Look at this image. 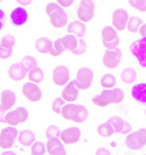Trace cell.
<instances>
[{
	"label": "cell",
	"instance_id": "obj_17",
	"mask_svg": "<svg viewBox=\"0 0 146 155\" xmlns=\"http://www.w3.org/2000/svg\"><path fill=\"white\" fill-rule=\"evenodd\" d=\"M9 19H11V22H12L13 26H16V27L22 26L28 20V12H27L26 8L21 7V6L15 7L11 12Z\"/></svg>",
	"mask_w": 146,
	"mask_h": 155
},
{
	"label": "cell",
	"instance_id": "obj_19",
	"mask_svg": "<svg viewBox=\"0 0 146 155\" xmlns=\"http://www.w3.org/2000/svg\"><path fill=\"white\" fill-rule=\"evenodd\" d=\"M46 149L49 155H67L66 148L61 142L60 138L48 140L46 145Z\"/></svg>",
	"mask_w": 146,
	"mask_h": 155
},
{
	"label": "cell",
	"instance_id": "obj_46",
	"mask_svg": "<svg viewBox=\"0 0 146 155\" xmlns=\"http://www.w3.org/2000/svg\"><path fill=\"white\" fill-rule=\"evenodd\" d=\"M1 155H16V154L14 152H12V150H5Z\"/></svg>",
	"mask_w": 146,
	"mask_h": 155
},
{
	"label": "cell",
	"instance_id": "obj_38",
	"mask_svg": "<svg viewBox=\"0 0 146 155\" xmlns=\"http://www.w3.org/2000/svg\"><path fill=\"white\" fill-rule=\"evenodd\" d=\"M129 4L139 12H146V0H130Z\"/></svg>",
	"mask_w": 146,
	"mask_h": 155
},
{
	"label": "cell",
	"instance_id": "obj_24",
	"mask_svg": "<svg viewBox=\"0 0 146 155\" xmlns=\"http://www.w3.org/2000/svg\"><path fill=\"white\" fill-rule=\"evenodd\" d=\"M0 99H1V104L0 105H2L4 107H6L7 110H11L15 105L16 94L12 90H4L1 92Z\"/></svg>",
	"mask_w": 146,
	"mask_h": 155
},
{
	"label": "cell",
	"instance_id": "obj_40",
	"mask_svg": "<svg viewBox=\"0 0 146 155\" xmlns=\"http://www.w3.org/2000/svg\"><path fill=\"white\" fill-rule=\"evenodd\" d=\"M12 56V50L11 49H6V48H2L0 46V58L1 60H7Z\"/></svg>",
	"mask_w": 146,
	"mask_h": 155
},
{
	"label": "cell",
	"instance_id": "obj_14",
	"mask_svg": "<svg viewBox=\"0 0 146 155\" xmlns=\"http://www.w3.org/2000/svg\"><path fill=\"white\" fill-rule=\"evenodd\" d=\"M108 123L114 128L115 133H119V134H130L131 131H132V126H131L130 123L125 121L123 120L121 117H117V116H112L110 117L108 119Z\"/></svg>",
	"mask_w": 146,
	"mask_h": 155
},
{
	"label": "cell",
	"instance_id": "obj_22",
	"mask_svg": "<svg viewBox=\"0 0 146 155\" xmlns=\"http://www.w3.org/2000/svg\"><path fill=\"white\" fill-rule=\"evenodd\" d=\"M67 31L69 33V35H73L75 38H80L82 39L85 35V31H87V27H85L84 23L80 22L78 20H74L68 25L67 27Z\"/></svg>",
	"mask_w": 146,
	"mask_h": 155
},
{
	"label": "cell",
	"instance_id": "obj_11",
	"mask_svg": "<svg viewBox=\"0 0 146 155\" xmlns=\"http://www.w3.org/2000/svg\"><path fill=\"white\" fill-rule=\"evenodd\" d=\"M70 71L66 65H59L53 70V83L56 86H66L69 83Z\"/></svg>",
	"mask_w": 146,
	"mask_h": 155
},
{
	"label": "cell",
	"instance_id": "obj_20",
	"mask_svg": "<svg viewBox=\"0 0 146 155\" xmlns=\"http://www.w3.org/2000/svg\"><path fill=\"white\" fill-rule=\"evenodd\" d=\"M78 92H80V90H78L76 86L74 85V83L70 81L69 83L64 86V89L62 90L61 98L64 101H68L69 104H73V101H75L77 99Z\"/></svg>",
	"mask_w": 146,
	"mask_h": 155
},
{
	"label": "cell",
	"instance_id": "obj_39",
	"mask_svg": "<svg viewBox=\"0 0 146 155\" xmlns=\"http://www.w3.org/2000/svg\"><path fill=\"white\" fill-rule=\"evenodd\" d=\"M61 6L57 4V2H49L46 6V14L48 16H50L52 14H54L57 9H60Z\"/></svg>",
	"mask_w": 146,
	"mask_h": 155
},
{
	"label": "cell",
	"instance_id": "obj_43",
	"mask_svg": "<svg viewBox=\"0 0 146 155\" xmlns=\"http://www.w3.org/2000/svg\"><path fill=\"white\" fill-rule=\"evenodd\" d=\"M62 8L63 7H69L70 5L73 4V0H68V1H64V0H59V1H56Z\"/></svg>",
	"mask_w": 146,
	"mask_h": 155
},
{
	"label": "cell",
	"instance_id": "obj_7",
	"mask_svg": "<svg viewBox=\"0 0 146 155\" xmlns=\"http://www.w3.org/2000/svg\"><path fill=\"white\" fill-rule=\"evenodd\" d=\"M102 42L104 48H107L108 50L117 49L119 45V38L112 26H107L102 29Z\"/></svg>",
	"mask_w": 146,
	"mask_h": 155
},
{
	"label": "cell",
	"instance_id": "obj_8",
	"mask_svg": "<svg viewBox=\"0 0 146 155\" xmlns=\"http://www.w3.org/2000/svg\"><path fill=\"white\" fill-rule=\"evenodd\" d=\"M95 13V2L90 0H83L80 2V6L77 8V18L78 21L82 23H87L91 21Z\"/></svg>",
	"mask_w": 146,
	"mask_h": 155
},
{
	"label": "cell",
	"instance_id": "obj_1",
	"mask_svg": "<svg viewBox=\"0 0 146 155\" xmlns=\"http://www.w3.org/2000/svg\"><path fill=\"white\" fill-rule=\"evenodd\" d=\"M124 99V92L119 87H114L110 90H104L92 98V104L100 107H107L110 104H119Z\"/></svg>",
	"mask_w": 146,
	"mask_h": 155
},
{
	"label": "cell",
	"instance_id": "obj_3",
	"mask_svg": "<svg viewBox=\"0 0 146 155\" xmlns=\"http://www.w3.org/2000/svg\"><path fill=\"white\" fill-rule=\"evenodd\" d=\"M77 41L78 40L73 36V35H66L61 39L56 40L54 43H53V49L50 51V55L57 57L64 51V50H70L73 51L77 46Z\"/></svg>",
	"mask_w": 146,
	"mask_h": 155
},
{
	"label": "cell",
	"instance_id": "obj_35",
	"mask_svg": "<svg viewBox=\"0 0 146 155\" xmlns=\"http://www.w3.org/2000/svg\"><path fill=\"white\" fill-rule=\"evenodd\" d=\"M60 134H61V131H60V128H59L57 126H55V125H50V126H48V127H47L46 137L48 138V140L57 139V138H60Z\"/></svg>",
	"mask_w": 146,
	"mask_h": 155
},
{
	"label": "cell",
	"instance_id": "obj_16",
	"mask_svg": "<svg viewBox=\"0 0 146 155\" xmlns=\"http://www.w3.org/2000/svg\"><path fill=\"white\" fill-rule=\"evenodd\" d=\"M22 93H23V96H25L29 101H32V103H36V101H41V98H42L41 89H40L36 84H33L31 82L23 84Z\"/></svg>",
	"mask_w": 146,
	"mask_h": 155
},
{
	"label": "cell",
	"instance_id": "obj_49",
	"mask_svg": "<svg viewBox=\"0 0 146 155\" xmlns=\"http://www.w3.org/2000/svg\"><path fill=\"white\" fill-rule=\"evenodd\" d=\"M145 155H146V154H145Z\"/></svg>",
	"mask_w": 146,
	"mask_h": 155
},
{
	"label": "cell",
	"instance_id": "obj_44",
	"mask_svg": "<svg viewBox=\"0 0 146 155\" xmlns=\"http://www.w3.org/2000/svg\"><path fill=\"white\" fill-rule=\"evenodd\" d=\"M95 155H111V153L109 152V149H107V148H98L96 150V154Z\"/></svg>",
	"mask_w": 146,
	"mask_h": 155
},
{
	"label": "cell",
	"instance_id": "obj_29",
	"mask_svg": "<svg viewBox=\"0 0 146 155\" xmlns=\"http://www.w3.org/2000/svg\"><path fill=\"white\" fill-rule=\"evenodd\" d=\"M141 26H143V20L139 16H130L126 28L130 33H137L139 31Z\"/></svg>",
	"mask_w": 146,
	"mask_h": 155
},
{
	"label": "cell",
	"instance_id": "obj_30",
	"mask_svg": "<svg viewBox=\"0 0 146 155\" xmlns=\"http://www.w3.org/2000/svg\"><path fill=\"white\" fill-rule=\"evenodd\" d=\"M116 85V77L112 74H105L100 78V86L104 87L105 90H110L114 89Z\"/></svg>",
	"mask_w": 146,
	"mask_h": 155
},
{
	"label": "cell",
	"instance_id": "obj_34",
	"mask_svg": "<svg viewBox=\"0 0 146 155\" xmlns=\"http://www.w3.org/2000/svg\"><path fill=\"white\" fill-rule=\"evenodd\" d=\"M14 45H15V39H14L13 35L6 34V35L2 36L1 43H0V46L2 47V48H6V49H11L12 50V48L14 47Z\"/></svg>",
	"mask_w": 146,
	"mask_h": 155
},
{
	"label": "cell",
	"instance_id": "obj_42",
	"mask_svg": "<svg viewBox=\"0 0 146 155\" xmlns=\"http://www.w3.org/2000/svg\"><path fill=\"white\" fill-rule=\"evenodd\" d=\"M5 19H6V14H5V12L0 8V31L2 29V27H4V25H5Z\"/></svg>",
	"mask_w": 146,
	"mask_h": 155
},
{
	"label": "cell",
	"instance_id": "obj_32",
	"mask_svg": "<svg viewBox=\"0 0 146 155\" xmlns=\"http://www.w3.org/2000/svg\"><path fill=\"white\" fill-rule=\"evenodd\" d=\"M20 64L22 65V68L25 69V71H26L27 74H28L32 69H34V68L38 67V62H36V60H35L33 56H25L22 60H21Z\"/></svg>",
	"mask_w": 146,
	"mask_h": 155
},
{
	"label": "cell",
	"instance_id": "obj_18",
	"mask_svg": "<svg viewBox=\"0 0 146 155\" xmlns=\"http://www.w3.org/2000/svg\"><path fill=\"white\" fill-rule=\"evenodd\" d=\"M131 96L134 101L141 104V105H146V83L141 82V83H137L132 86L131 89Z\"/></svg>",
	"mask_w": 146,
	"mask_h": 155
},
{
	"label": "cell",
	"instance_id": "obj_15",
	"mask_svg": "<svg viewBox=\"0 0 146 155\" xmlns=\"http://www.w3.org/2000/svg\"><path fill=\"white\" fill-rule=\"evenodd\" d=\"M81 138V130L78 127H69L60 134V140L63 145H74Z\"/></svg>",
	"mask_w": 146,
	"mask_h": 155
},
{
	"label": "cell",
	"instance_id": "obj_47",
	"mask_svg": "<svg viewBox=\"0 0 146 155\" xmlns=\"http://www.w3.org/2000/svg\"><path fill=\"white\" fill-rule=\"evenodd\" d=\"M32 1H19V5H29Z\"/></svg>",
	"mask_w": 146,
	"mask_h": 155
},
{
	"label": "cell",
	"instance_id": "obj_2",
	"mask_svg": "<svg viewBox=\"0 0 146 155\" xmlns=\"http://www.w3.org/2000/svg\"><path fill=\"white\" fill-rule=\"evenodd\" d=\"M61 116L67 119L71 120L75 123H84L88 119V110L83 105H75V104H66L61 110Z\"/></svg>",
	"mask_w": 146,
	"mask_h": 155
},
{
	"label": "cell",
	"instance_id": "obj_27",
	"mask_svg": "<svg viewBox=\"0 0 146 155\" xmlns=\"http://www.w3.org/2000/svg\"><path fill=\"white\" fill-rule=\"evenodd\" d=\"M28 78H29V82L33 83V84H40L43 78H45V75H43V71L40 67H36L34 69H32L29 72H28Z\"/></svg>",
	"mask_w": 146,
	"mask_h": 155
},
{
	"label": "cell",
	"instance_id": "obj_45",
	"mask_svg": "<svg viewBox=\"0 0 146 155\" xmlns=\"http://www.w3.org/2000/svg\"><path fill=\"white\" fill-rule=\"evenodd\" d=\"M139 34H140V36H141V38H145L146 39V23H144V25L140 27V29H139Z\"/></svg>",
	"mask_w": 146,
	"mask_h": 155
},
{
	"label": "cell",
	"instance_id": "obj_31",
	"mask_svg": "<svg viewBox=\"0 0 146 155\" xmlns=\"http://www.w3.org/2000/svg\"><path fill=\"white\" fill-rule=\"evenodd\" d=\"M97 133H98V135L103 137V138H108V137H111L115 133V131H114L112 126L107 121V123H103L97 126Z\"/></svg>",
	"mask_w": 146,
	"mask_h": 155
},
{
	"label": "cell",
	"instance_id": "obj_48",
	"mask_svg": "<svg viewBox=\"0 0 146 155\" xmlns=\"http://www.w3.org/2000/svg\"><path fill=\"white\" fill-rule=\"evenodd\" d=\"M145 117H146V110H145Z\"/></svg>",
	"mask_w": 146,
	"mask_h": 155
},
{
	"label": "cell",
	"instance_id": "obj_25",
	"mask_svg": "<svg viewBox=\"0 0 146 155\" xmlns=\"http://www.w3.org/2000/svg\"><path fill=\"white\" fill-rule=\"evenodd\" d=\"M35 49L40 54H50L53 49V42L47 38H40L35 41Z\"/></svg>",
	"mask_w": 146,
	"mask_h": 155
},
{
	"label": "cell",
	"instance_id": "obj_10",
	"mask_svg": "<svg viewBox=\"0 0 146 155\" xmlns=\"http://www.w3.org/2000/svg\"><path fill=\"white\" fill-rule=\"evenodd\" d=\"M18 135H19L18 130L14 128V127L8 126L6 128H4L0 132V148H2V149H9V148L13 146L14 141L18 138Z\"/></svg>",
	"mask_w": 146,
	"mask_h": 155
},
{
	"label": "cell",
	"instance_id": "obj_12",
	"mask_svg": "<svg viewBox=\"0 0 146 155\" xmlns=\"http://www.w3.org/2000/svg\"><path fill=\"white\" fill-rule=\"evenodd\" d=\"M122 50H119L118 48L114 50H108L105 54L103 55V64L107 69H115L117 68L121 61H122Z\"/></svg>",
	"mask_w": 146,
	"mask_h": 155
},
{
	"label": "cell",
	"instance_id": "obj_36",
	"mask_svg": "<svg viewBox=\"0 0 146 155\" xmlns=\"http://www.w3.org/2000/svg\"><path fill=\"white\" fill-rule=\"evenodd\" d=\"M87 51V42L83 39H80L77 41V46L76 48L71 51V54L75 55V56H80V55H83Z\"/></svg>",
	"mask_w": 146,
	"mask_h": 155
},
{
	"label": "cell",
	"instance_id": "obj_13",
	"mask_svg": "<svg viewBox=\"0 0 146 155\" xmlns=\"http://www.w3.org/2000/svg\"><path fill=\"white\" fill-rule=\"evenodd\" d=\"M129 13L125 9H116L112 13V27L115 28V31H122L126 28L127 26V21H129Z\"/></svg>",
	"mask_w": 146,
	"mask_h": 155
},
{
	"label": "cell",
	"instance_id": "obj_21",
	"mask_svg": "<svg viewBox=\"0 0 146 155\" xmlns=\"http://www.w3.org/2000/svg\"><path fill=\"white\" fill-rule=\"evenodd\" d=\"M49 18H50V23L54 28H62L68 22V14L62 7L57 9L54 14H52Z\"/></svg>",
	"mask_w": 146,
	"mask_h": 155
},
{
	"label": "cell",
	"instance_id": "obj_26",
	"mask_svg": "<svg viewBox=\"0 0 146 155\" xmlns=\"http://www.w3.org/2000/svg\"><path fill=\"white\" fill-rule=\"evenodd\" d=\"M18 140H19L20 145H22L25 147H28V146H32L35 142V134L31 130H23L19 133Z\"/></svg>",
	"mask_w": 146,
	"mask_h": 155
},
{
	"label": "cell",
	"instance_id": "obj_23",
	"mask_svg": "<svg viewBox=\"0 0 146 155\" xmlns=\"http://www.w3.org/2000/svg\"><path fill=\"white\" fill-rule=\"evenodd\" d=\"M27 72L25 71V69L22 68V65L20 63H14L9 67L8 69V76L11 79L15 81V82H19V81H22L23 78L26 77Z\"/></svg>",
	"mask_w": 146,
	"mask_h": 155
},
{
	"label": "cell",
	"instance_id": "obj_9",
	"mask_svg": "<svg viewBox=\"0 0 146 155\" xmlns=\"http://www.w3.org/2000/svg\"><path fill=\"white\" fill-rule=\"evenodd\" d=\"M28 119V111L25 107H18V109L9 111L6 114V124H8L11 127H14L18 125L23 124Z\"/></svg>",
	"mask_w": 146,
	"mask_h": 155
},
{
	"label": "cell",
	"instance_id": "obj_37",
	"mask_svg": "<svg viewBox=\"0 0 146 155\" xmlns=\"http://www.w3.org/2000/svg\"><path fill=\"white\" fill-rule=\"evenodd\" d=\"M64 105H66V101H63L61 97L55 98L54 101H53V104H52V110L56 114H61V110Z\"/></svg>",
	"mask_w": 146,
	"mask_h": 155
},
{
	"label": "cell",
	"instance_id": "obj_33",
	"mask_svg": "<svg viewBox=\"0 0 146 155\" xmlns=\"http://www.w3.org/2000/svg\"><path fill=\"white\" fill-rule=\"evenodd\" d=\"M32 155H45L47 152L46 145L41 141H35L32 145Z\"/></svg>",
	"mask_w": 146,
	"mask_h": 155
},
{
	"label": "cell",
	"instance_id": "obj_28",
	"mask_svg": "<svg viewBox=\"0 0 146 155\" xmlns=\"http://www.w3.org/2000/svg\"><path fill=\"white\" fill-rule=\"evenodd\" d=\"M121 78H122V82L125 84H132L137 78V72L132 68H125L121 74Z\"/></svg>",
	"mask_w": 146,
	"mask_h": 155
},
{
	"label": "cell",
	"instance_id": "obj_4",
	"mask_svg": "<svg viewBox=\"0 0 146 155\" xmlns=\"http://www.w3.org/2000/svg\"><path fill=\"white\" fill-rule=\"evenodd\" d=\"M125 146L133 150H139L146 146V128H139L138 131L127 134L125 138Z\"/></svg>",
	"mask_w": 146,
	"mask_h": 155
},
{
	"label": "cell",
	"instance_id": "obj_5",
	"mask_svg": "<svg viewBox=\"0 0 146 155\" xmlns=\"http://www.w3.org/2000/svg\"><path fill=\"white\" fill-rule=\"evenodd\" d=\"M92 79H93V72L90 68H80L76 72V78L71 81L74 85L78 90H87L91 86Z\"/></svg>",
	"mask_w": 146,
	"mask_h": 155
},
{
	"label": "cell",
	"instance_id": "obj_41",
	"mask_svg": "<svg viewBox=\"0 0 146 155\" xmlns=\"http://www.w3.org/2000/svg\"><path fill=\"white\" fill-rule=\"evenodd\" d=\"M9 112V110H7L6 107H4L2 105H0V124H5L6 123V114Z\"/></svg>",
	"mask_w": 146,
	"mask_h": 155
},
{
	"label": "cell",
	"instance_id": "obj_6",
	"mask_svg": "<svg viewBox=\"0 0 146 155\" xmlns=\"http://www.w3.org/2000/svg\"><path fill=\"white\" fill-rule=\"evenodd\" d=\"M130 51L133 55L140 67L146 68V39L140 38L139 40L133 41L130 45Z\"/></svg>",
	"mask_w": 146,
	"mask_h": 155
}]
</instances>
